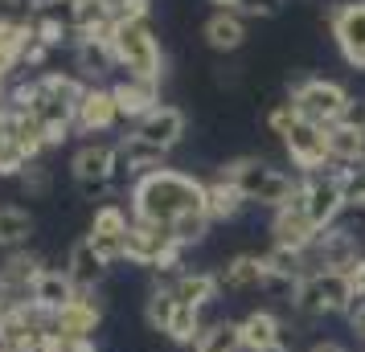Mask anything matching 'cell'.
<instances>
[{
	"label": "cell",
	"instance_id": "33",
	"mask_svg": "<svg viewBox=\"0 0 365 352\" xmlns=\"http://www.w3.org/2000/svg\"><path fill=\"white\" fill-rule=\"evenodd\" d=\"M210 225H214V221L205 218V213H185L181 221H173V238L189 250V246H201V242H205Z\"/></svg>",
	"mask_w": 365,
	"mask_h": 352
},
{
	"label": "cell",
	"instance_id": "35",
	"mask_svg": "<svg viewBox=\"0 0 365 352\" xmlns=\"http://www.w3.org/2000/svg\"><path fill=\"white\" fill-rule=\"evenodd\" d=\"M21 181V188H25V197H50V188H53V172L41 160H34V164L25 168L17 176Z\"/></svg>",
	"mask_w": 365,
	"mask_h": 352
},
{
	"label": "cell",
	"instance_id": "42",
	"mask_svg": "<svg viewBox=\"0 0 365 352\" xmlns=\"http://www.w3.org/2000/svg\"><path fill=\"white\" fill-rule=\"evenodd\" d=\"M361 4H365V0H361Z\"/></svg>",
	"mask_w": 365,
	"mask_h": 352
},
{
	"label": "cell",
	"instance_id": "18",
	"mask_svg": "<svg viewBox=\"0 0 365 352\" xmlns=\"http://www.w3.org/2000/svg\"><path fill=\"white\" fill-rule=\"evenodd\" d=\"M111 29H115V25H111ZM111 29H103V33H78V37H74V58H78V70H83L91 82H95V78H103V74H111V70H119L115 46H111Z\"/></svg>",
	"mask_w": 365,
	"mask_h": 352
},
{
	"label": "cell",
	"instance_id": "26",
	"mask_svg": "<svg viewBox=\"0 0 365 352\" xmlns=\"http://www.w3.org/2000/svg\"><path fill=\"white\" fill-rule=\"evenodd\" d=\"M242 209H247V197H242V193L222 176V172H217L214 181H205V218L214 221V225L234 221Z\"/></svg>",
	"mask_w": 365,
	"mask_h": 352
},
{
	"label": "cell",
	"instance_id": "41",
	"mask_svg": "<svg viewBox=\"0 0 365 352\" xmlns=\"http://www.w3.org/2000/svg\"><path fill=\"white\" fill-rule=\"evenodd\" d=\"M4 303H9V287L0 283V307H4Z\"/></svg>",
	"mask_w": 365,
	"mask_h": 352
},
{
	"label": "cell",
	"instance_id": "9",
	"mask_svg": "<svg viewBox=\"0 0 365 352\" xmlns=\"http://www.w3.org/2000/svg\"><path fill=\"white\" fill-rule=\"evenodd\" d=\"M299 205H304V213L312 218L316 230H329L336 225V218L345 213V188H341V168L336 172H308V176H299V188H296Z\"/></svg>",
	"mask_w": 365,
	"mask_h": 352
},
{
	"label": "cell",
	"instance_id": "31",
	"mask_svg": "<svg viewBox=\"0 0 365 352\" xmlns=\"http://www.w3.org/2000/svg\"><path fill=\"white\" fill-rule=\"evenodd\" d=\"M193 352H242L238 319H214V324H205V332L193 344Z\"/></svg>",
	"mask_w": 365,
	"mask_h": 352
},
{
	"label": "cell",
	"instance_id": "29",
	"mask_svg": "<svg viewBox=\"0 0 365 352\" xmlns=\"http://www.w3.org/2000/svg\"><path fill=\"white\" fill-rule=\"evenodd\" d=\"M201 332H205V311L177 303V311H173V319H168L165 336L177 344V348H193V344L201 340Z\"/></svg>",
	"mask_w": 365,
	"mask_h": 352
},
{
	"label": "cell",
	"instance_id": "12",
	"mask_svg": "<svg viewBox=\"0 0 365 352\" xmlns=\"http://www.w3.org/2000/svg\"><path fill=\"white\" fill-rule=\"evenodd\" d=\"M99 328H103L99 291H78L58 316H50V336H58V340H95Z\"/></svg>",
	"mask_w": 365,
	"mask_h": 352
},
{
	"label": "cell",
	"instance_id": "15",
	"mask_svg": "<svg viewBox=\"0 0 365 352\" xmlns=\"http://www.w3.org/2000/svg\"><path fill=\"white\" fill-rule=\"evenodd\" d=\"M316 230L312 218L304 213V205H299V197H292L287 205H279V209H271V246H287V250H308L316 242Z\"/></svg>",
	"mask_w": 365,
	"mask_h": 352
},
{
	"label": "cell",
	"instance_id": "14",
	"mask_svg": "<svg viewBox=\"0 0 365 352\" xmlns=\"http://www.w3.org/2000/svg\"><path fill=\"white\" fill-rule=\"evenodd\" d=\"M119 102H115V90L111 86H99V82H86L83 99L74 107V132L83 135H103L111 132L119 123Z\"/></svg>",
	"mask_w": 365,
	"mask_h": 352
},
{
	"label": "cell",
	"instance_id": "21",
	"mask_svg": "<svg viewBox=\"0 0 365 352\" xmlns=\"http://www.w3.org/2000/svg\"><path fill=\"white\" fill-rule=\"evenodd\" d=\"M66 274L74 279V287L78 291H103V283H107V274H111V267L103 262L99 254H95V246L86 242V234L70 246L66 254Z\"/></svg>",
	"mask_w": 365,
	"mask_h": 352
},
{
	"label": "cell",
	"instance_id": "5",
	"mask_svg": "<svg viewBox=\"0 0 365 352\" xmlns=\"http://www.w3.org/2000/svg\"><path fill=\"white\" fill-rule=\"evenodd\" d=\"M128 262L152 270V274H181L185 246L173 238V225H156V221L132 218V230H128Z\"/></svg>",
	"mask_w": 365,
	"mask_h": 352
},
{
	"label": "cell",
	"instance_id": "28",
	"mask_svg": "<svg viewBox=\"0 0 365 352\" xmlns=\"http://www.w3.org/2000/svg\"><path fill=\"white\" fill-rule=\"evenodd\" d=\"M329 156L336 168H349V164H357V160H365V132L361 127H349V123H332Z\"/></svg>",
	"mask_w": 365,
	"mask_h": 352
},
{
	"label": "cell",
	"instance_id": "4",
	"mask_svg": "<svg viewBox=\"0 0 365 352\" xmlns=\"http://www.w3.org/2000/svg\"><path fill=\"white\" fill-rule=\"evenodd\" d=\"M111 46H115V62L123 74L152 78V82L165 78V50H160V41H156L148 21H115Z\"/></svg>",
	"mask_w": 365,
	"mask_h": 352
},
{
	"label": "cell",
	"instance_id": "19",
	"mask_svg": "<svg viewBox=\"0 0 365 352\" xmlns=\"http://www.w3.org/2000/svg\"><path fill=\"white\" fill-rule=\"evenodd\" d=\"M111 90H115L119 115L132 119V123H140L148 111L160 107V82H152V78H132V74H123Z\"/></svg>",
	"mask_w": 365,
	"mask_h": 352
},
{
	"label": "cell",
	"instance_id": "36",
	"mask_svg": "<svg viewBox=\"0 0 365 352\" xmlns=\"http://www.w3.org/2000/svg\"><path fill=\"white\" fill-rule=\"evenodd\" d=\"M283 4H287V0H238V9H234V13L267 21V17H279V13H283Z\"/></svg>",
	"mask_w": 365,
	"mask_h": 352
},
{
	"label": "cell",
	"instance_id": "8",
	"mask_svg": "<svg viewBox=\"0 0 365 352\" xmlns=\"http://www.w3.org/2000/svg\"><path fill=\"white\" fill-rule=\"evenodd\" d=\"M349 99H353V95H349L341 82H332V78H304V82H296L292 95H287L296 119H308V123H320V127L341 123Z\"/></svg>",
	"mask_w": 365,
	"mask_h": 352
},
{
	"label": "cell",
	"instance_id": "40",
	"mask_svg": "<svg viewBox=\"0 0 365 352\" xmlns=\"http://www.w3.org/2000/svg\"><path fill=\"white\" fill-rule=\"evenodd\" d=\"M210 4H217V9H238V0H210Z\"/></svg>",
	"mask_w": 365,
	"mask_h": 352
},
{
	"label": "cell",
	"instance_id": "27",
	"mask_svg": "<svg viewBox=\"0 0 365 352\" xmlns=\"http://www.w3.org/2000/svg\"><path fill=\"white\" fill-rule=\"evenodd\" d=\"M165 156L168 151H160L156 144H148V139H140V135H123L119 139V160L128 164V172L135 176H144V172H152V168H165Z\"/></svg>",
	"mask_w": 365,
	"mask_h": 352
},
{
	"label": "cell",
	"instance_id": "17",
	"mask_svg": "<svg viewBox=\"0 0 365 352\" xmlns=\"http://www.w3.org/2000/svg\"><path fill=\"white\" fill-rule=\"evenodd\" d=\"M185 127H189V119H185V111H181V107H173V102H160V107L148 111L140 123H132V132L140 135V139L156 144L160 151L177 148V144L185 139Z\"/></svg>",
	"mask_w": 365,
	"mask_h": 352
},
{
	"label": "cell",
	"instance_id": "2",
	"mask_svg": "<svg viewBox=\"0 0 365 352\" xmlns=\"http://www.w3.org/2000/svg\"><path fill=\"white\" fill-rule=\"evenodd\" d=\"M86 82L78 74H58V70H46L29 82H17L9 90V102L25 107L29 115L50 132V148L62 144L70 132H74V107L83 99Z\"/></svg>",
	"mask_w": 365,
	"mask_h": 352
},
{
	"label": "cell",
	"instance_id": "24",
	"mask_svg": "<svg viewBox=\"0 0 365 352\" xmlns=\"http://www.w3.org/2000/svg\"><path fill=\"white\" fill-rule=\"evenodd\" d=\"M263 274H267V258L263 254H234L226 258V267H217V279H222V291H234V295H242V291H259L263 287Z\"/></svg>",
	"mask_w": 365,
	"mask_h": 352
},
{
	"label": "cell",
	"instance_id": "32",
	"mask_svg": "<svg viewBox=\"0 0 365 352\" xmlns=\"http://www.w3.org/2000/svg\"><path fill=\"white\" fill-rule=\"evenodd\" d=\"M173 311H177V295H173V283H156L148 291V299H144V324H148L152 332L165 336L168 319H173Z\"/></svg>",
	"mask_w": 365,
	"mask_h": 352
},
{
	"label": "cell",
	"instance_id": "13",
	"mask_svg": "<svg viewBox=\"0 0 365 352\" xmlns=\"http://www.w3.org/2000/svg\"><path fill=\"white\" fill-rule=\"evenodd\" d=\"M332 41L353 70H365V4L361 0H345L329 13Z\"/></svg>",
	"mask_w": 365,
	"mask_h": 352
},
{
	"label": "cell",
	"instance_id": "16",
	"mask_svg": "<svg viewBox=\"0 0 365 352\" xmlns=\"http://www.w3.org/2000/svg\"><path fill=\"white\" fill-rule=\"evenodd\" d=\"M242 332V352H279L287 348V324L271 307H255L238 319Z\"/></svg>",
	"mask_w": 365,
	"mask_h": 352
},
{
	"label": "cell",
	"instance_id": "38",
	"mask_svg": "<svg viewBox=\"0 0 365 352\" xmlns=\"http://www.w3.org/2000/svg\"><path fill=\"white\" fill-rule=\"evenodd\" d=\"M345 319H349V328H353V336H357V340L365 344V291H357V295H353V303H349Z\"/></svg>",
	"mask_w": 365,
	"mask_h": 352
},
{
	"label": "cell",
	"instance_id": "10",
	"mask_svg": "<svg viewBox=\"0 0 365 352\" xmlns=\"http://www.w3.org/2000/svg\"><path fill=\"white\" fill-rule=\"evenodd\" d=\"M128 230H132V213L115 201H103L91 213L86 242L95 246V254H99L107 267H115V262H128Z\"/></svg>",
	"mask_w": 365,
	"mask_h": 352
},
{
	"label": "cell",
	"instance_id": "22",
	"mask_svg": "<svg viewBox=\"0 0 365 352\" xmlns=\"http://www.w3.org/2000/svg\"><path fill=\"white\" fill-rule=\"evenodd\" d=\"M173 295L185 307L205 311L222 295V279H217V270H181V274H173Z\"/></svg>",
	"mask_w": 365,
	"mask_h": 352
},
{
	"label": "cell",
	"instance_id": "3",
	"mask_svg": "<svg viewBox=\"0 0 365 352\" xmlns=\"http://www.w3.org/2000/svg\"><path fill=\"white\" fill-rule=\"evenodd\" d=\"M222 176L247 197V205H259V209H279V205H287L296 197V188H299V176L275 168L271 160H259V156L230 160L222 168Z\"/></svg>",
	"mask_w": 365,
	"mask_h": 352
},
{
	"label": "cell",
	"instance_id": "23",
	"mask_svg": "<svg viewBox=\"0 0 365 352\" xmlns=\"http://www.w3.org/2000/svg\"><path fill=\"white\" fill-rule=\"evenodd\" d=\"M201 37H205V46L217 53H234L247 46V17L242 13H234V9H217L214 17L201 25Z\"/></svg>",
	"mask_w": 365,
	"mask_h": 352
},
{
	"label": "cell",
	"instance_id": "6",
	"mask_svg": "<svg viewBox=\"0 0 365 352\" xmlns=\"http://www.w3.org/2000/svg\"><path fill=\"white\" fill-rule=\"evenodd\" d=\"M353 283H349L345 270H316L308 279H299L296 303L292 311L304 319H324V316H345L349 303H353Z\"/></svg>",
	"mask_w": 365,
	"mask_h": 352
},
{
	"label": "cell",
	"instance_id": "20",
	"mask_svg": "<svg viewBox=\"0 0 365 352\" xmlns=\"http://www.w3.org/2000/svg\"><path fill=\"white\" fill-rule=\"evenodd\" d=\"M41 270H46V262H41L34 250H25V246L4 254V262H0V283L9 287V299H29V291H34Z\"/></svg>",
	"mask_w": 365,
	"mask_h": 352
},
{
	"label": "cell",
	"instance_id": "34",
	"mask_svg": "<svg viewBox=\"0 0 365 352\" xmlns=\"http://www.w3.org/2000/svg\"><path fill=\"white\" fill-rule=\"evenodd\" d=\"M341 188H345L349 209H365V160L341 168Z\"/></svg>",
	"mask_w": 365,
	"mask_h": 352
},
{
	"label": "cell",
	"instance_id": "11",
	"mask_svg": "<svg viewBox=\"0 0 365 352\" xmlns=\"http://www.w3.org/2000/svg\"><path fill=\"white\" fill-rule=\"evenodd\" d=\"M283 151L287 160L296 164L299 176L308 172H320V168H332V156H329V127L320 123H308V119H296L292 132L283 135Z\"/></svg>",
	"mask_w": 365,
	"mask_h": 352
},
{
	"label": "cell",
	"instance_id": "25",
	"mask_svg": "<svg viewBox=\"0 0 365 352\" xmlns=\"http://www.w3.org/2000/svg\"><path fill=\"white\" fill-rule=\"evenodd\" d=\"M78 295V287H74V279L66 274V267L58 270V267H46L41 274H37V283L34 291H29V299L46 311V316H58L62 307H66L70 299Z\"/></svg>",
	"mask_w": 365,
	"mask_h": 352
},
{
	"label": "cell",
	"instance_id": "7",
	"mask_svg": "<svg viewBox=\"0 0 365 352\" xmlns=\"http://www.w3.org/2000/svg\"><path fill=\"white\" fill-rule=\"evenodd\" d=\"M119 168V144H103V139H91L70 156V172H74V185H78V197L83 201H99L107 197V188L115 185Z\"/></svg>",
	"mask_w": 365,
	"mask_h": 352
},
{
	"label": "cell",
	"instance_id": "30",
	"mask_svg": "<svg viewBox=\"0 0 365 352\" xmlns=\"http://www.w3.org/2000/svg\"><path fill=\"white\" fill-rule=\"evenodd\" d=\"M34 238V218L17 205H0V250H21Z\"/></svg>",
	"mask_w": 365,
	"mask_h": 352
},
{
	"label": "cell",
	"instance_id": "37",
	"mask_svg": "<svg viewBox=\"0 0 365 352\" xmlns=\"http://www.w3.org/2000/svg\"><path fill=\"white\" fill-rule=\"evenodd\" d=\"M292 123H296V111H292V102H279V107H271V115H267V127H271V135H287L292 132Z\"/></svg>",
	"mask_w": 365,
	"mask_h": 352
},
{
	"label": "cell",
	"instance_id": "39",
	"mask_svg": "<svg viewBox=\"0 0 365 352\" xmlns=\"http://www.w3.org/2000/svg\"><path fill=\"white\" fill-rule=\"evenodd\" d=\"M308 352H349V344H341V340L324 336V340H312V344H308Z\"/></svg>",
	"mask_w": 365,
	"mask_h": 352
},
{
	"label": "cell",
	"instance_id": "1",
	"mask_svg": "<svg viewBox=\"0 0 365 352\" xmlns=\"http://www.w3.org/2000/svg\"><path fill=\"white\" fill-rule=\"evenodd\" d=\"M128 201H132V218L173 225L185 213H205V181L177 168H152L132 181Z\"/></svg>",
	"mask_w": 365,
	"mask_h": 352
}]
</instances>
